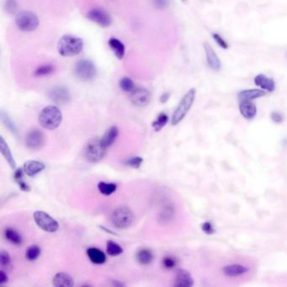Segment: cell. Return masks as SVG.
<instances>
[{"mask_svg":"<svg viewBox=\"0 0 287 287\" xmlns=\"http://www.w3.org/2000/svg\"><path fill=\"white\" fill-rule=\"evenodd\" d=\"M0 151L11 168L14 169V168H16V163L13 158L11 151L9 149V146L6 143L3 137H0Z\"/></svg>","mask_w":287,"mask_h":287,"instance_id":"obj_22","label":"cell"},{"mask_svg":"<svg viewBox=\"0 0 287 287\" xmlns=\"http://www.w3.org/2000/svg\"><path fill=\"white\" fill-rule=\"evenodd\" d=\"M177 261L176 259H174L172 256H166L163 259V265L165 269H173V268L176 266Z\"/></svg>","mask_w":287,"mask_h":287,"instance_id":"obj_36","label":"cell"},{"mask_svg":"<svg viewBox=\"0 0 287 287\" xmlns=\"http://www.w3.org/2000/svg\"><path fill=\"white\" fill-rule=\"evenodd\" d=\"M194 285L193 278L191 274L185 270H179L177 271L174 286L179 287H191Z\"/></svg>","mask_w":287,"mask_h":287,"instance_id":"obj_17","label":"cell"},{"mask_svg":"<svg viewBox=\"0 0 287 287\" xmlns=\"http://www.w3.org/2000/svg\"><path fill=\"white\" fill-rule=\"evenodd\" d=\"M239 111L245 119L252 120L257 115V107L252 101L243 100L239 104Z\"/></svg>","mask_w":287,"mask_h":287,"instance_id":"obj_15","label":"cell"},{"mask_svg":"<svg viewBox=\"0 0 287 287\" xmlns=\"http://www.w3.org/2000/svg\"><path fill=\"white\" fill-rule=\"evenodd\" d=\"M1 118H2L3 124L6 125V127L8 128L9 131H11L12 133L17 134V128H16V125H14L13 121L9 118L8 114H6L4 111H2V112H1Z\"/></svg>","mask_w":287,"mask_h":287,"instance_id":"obj_32","label":"cell"},{"mask_svg":"<svg viewBox=\"0 0 287 287\" xmlns=\"http://www.w3.org/2000/svg\"><path fill=\"white\" fill-rule=\"evenodd\" d=\"M24 173H25V172H24L23 168H18V169L15 170L14 174V180H15V182H17V181H19V180L23 179Z\"/></svg>","mask_w":287,"mask_h":287,"instance_id":"obj_41","label":"cell"},{"mask_svg":"<svg viewBox=\"0 0 287 287\" xmlns=\"http://www.w3.org/2000/svg\"><path fill=\"white\" fill-rule=\"evenodd\" d=\"M169 94L168 93H165V94H163L162 96L160 97V101L162 103L167 102L168 99H169Z\"/></svg>","mask_w":287,"mask_h":287,"instance_id":"obj_45","label":"cell"},{"mask_svg":"<svg viewBox=\"0 0 287 287\" xmlns=\"http://www.w3.org/2000/svg\"><path fill=\"white\" fill-rule=\"evenodd\" d=\"M183 1H185V0H183Z\"/></svg>","mask_w":287,"mask_h":287,"instance_id":"obj_46","label":"cell"},{"mask_svg":"<svg viewBox=\"0 0 287 287\" xmlns=\"http://www.w3.org/2000/svg\"><path fill=\"white\" fill-rule=\"evenodd\" d=\"M168 117L165 113H160L159 117H157L156 121H154L152 125L154 127L155 131H160L164 127L166 124L168 123Z\"/></svg>","mask_w":287,"mask_h":287,"instance_id":"obj_30","label":"cell"},{"mask_svg":"<svg viewBox=\"0 0 287 287\" xmlns=\"http://www.w3.org/2000/svg\"><path fill=\"white\" fill-rule=\"evenodd\" d=\"M196 88H191L184 95L182 100H180V102L177 106L176 110L173 112V117L171 120L172 125H178L185 118V116L187 115L188 112L193 105L194 101L196 100Z\"/></svg>","mask_w":287,"mask_h":287,"instance_id":"obj_3","label":"cell"},{"mask_svg":"<svg viewBox=\"0 0 287 287\" xmlns=\"http://www.w3.org/2000/svg\"><path fill=\"white\" fill-rule=\"evenodd\" d=\"M118 134H119L118 128L117 126H111L108 131L105 132L103 137H101V141H102L104 146L107 148L111 147L116 142V140L118 137Z\"/></svg>","mask_w":287,"mask_h":287,"instance_id":"obj_23","label":"cell"},{"mask_svg":"<svg viewBox=\"0 0 287 287\" xmlns=\"http://www.w3.org/2000/svg\"><path fill=\"white\" fill-rule=\"evenodd\" d=\"M46 137L42 131L38 129H32L26 134V145L31 150H40L45 146Z\"/></svg>","mask_w":287,"mask_h":287,"instance_id":"obj_9","label":"cell"},{"mask_svg":"<svg viewBox=\"0 0 287 287\" xmlns=\"http://www.w3.org/2000/svg\"><path fill=\"white\" fill-rule=\"evenodd\" d=\"M8 281H9V278H8L7 274L3 270H0V284H5L8 282Z\"/></svg>","mask_w":287,"mask_h":287,"instance_id":"obj_43","label":"cell"},{"mask_svg":"<svg viewBox=\"0 0 287 287\" xmlns=\"http://www.w3.org/2000/svg\"><path fill=\"white\" fill-rule=\"evenodd\" d=\"M16 183H17L18 185H19V187L20 188L21 191H26V192H28V191H31V188H30V186H29V185L24 181V179L19 180V181H17Z\"/></svg>","mask_w":287,"mask_h":287,"instance_id":"obj_42","label":"cell"},{"mask_svg":"<svg viewBox=\"0 0 287 287\" xmlns=\"http://www.w3.org/2000/svg\"><path fill=\"white\" fill-rule=\"evenodd\" d=\"M143 160L141 157H134L125 162V164L128 165L129 167L133 168H139L140 166L142 165Z\"/></svg>","mask_w":287,"mask_h":287,"instance_id":"obj_37","label":"cell"},{"mask_svg":"<svg viewBox=\"0 0 287 287\" xmlns=\"http://www.w3.org/2000/svg\"><path fill=\"white\" fill-rule=\"evenodd\" d=\"M151 93L144 88H134L131 92L130 100L131 103L138 107H144L151 101Z\"/></svg>","mask_w":287,"mask_h":287,"instance_id":"obj_11","label":"cell"},{"mask_svg":"<svg viewBox=\"0 0 287 287\" xmlns=\"http://www.w3.org/2000/svg\"><path fill=\"white\" fill-rule=\"evenodd\" d=\"M87 254L88 258L91 260L92 263L96 264H102L106 260V256L102 251L96 247H90L87 250Z\"/></svg>","mask_w":287,"mask_h":287,"instance_id":"obj_24","label":"cell"},{"mask_svg":"<svg viewBox=\"0 0 287 287\" xmlns=\"http://www.w3.org/2000/svg\"><path fill=\"white\" fill-rule=\"evenodd\" d=\"M204 51H205L208 67L213 71H220L222 69L221 60L209 43H204Z\"/></svg>","mask_w":287,"mask_h":287,"instance_id":"obj_13","label":"cell"},{"mask_svg":"<svg viewBox=\"0 0 287 287\" xmlns=\"http://www.w3.org/2000/svg\"><path fill=\"white\" fill-rule=\"evenodd\" d=\"M24 172L28 176L34 177L42 172L45 169V164L43 163L36 161V160H31L25 163L23 165Z\"/></svg>","mask_w":287,"mask_h":287,"instance_id":"obj_16","label":"cell"},{"mask_svg":"<svg viewBox=\"0 0 287 287\" xmlns=\"http://www.w3.org/2000/svg\"><path fill=\"white\" fill-rule=\"evenodd\" d=\"M33 216L37 226L43 231L47 233H55L58 230L59 228L58 222L45 211L37 210L35 212Z\"/></svg>","mask_w":287,"mask_h":287,"instance_id":"obj_8","label":"cell"},{"mask_svg":"<svg viewBox=\"0 0 287 287\" xmlns=\"http://www.w3.org/2000/svg\"><path fill=\"white\" fill-rule=\"evenodd\" d=\"M266 94H267V92L264 91L263 89H259V88L246 89V90L239 92V99L240 101H243V100L252 101V100H256V99L265 96Z\"/></svg>","mask_w":287,"mask_h":287,"instance_id":"obj_18","label":"cell"},{"mask_svg":"<svg viewBox=\"0 0 287 287\" xmlns=\"http://www.w3.org/2000/svg\"><path fill=\"white\" fill-rule=\"evenodd\" d=\"M40 125L47 130L57 129L63 121V114L55 105H49L43 109L39 115Z\"/></svg>","mask_w":287,"mask_h":287,"instance_id":"obj_2","label":"cell"},{"mask_svg":"<svg viewBox=\"0 0 287 287\" xmlns=\"http://www.w3.org/2000/svg\"><path fill=\"white\" fill-rule=\"evenodd\" d=\"M202 229L204 233L206 234H212L215 233V229L212 225L210 224L209 222H205L202 225Z\"/></svg>","mask_w":287,"mask_h":287,"instance_id":"obj_40","label":"cell"},{"mask_svg":"<svg viewBox=\"0 0 287 287\" xmlns=\"http://www.w3.org/2000/svg\"><path fill=\"white\" fill-rule=\"evenodd\" d=\"M49 98L57 105H66L71 100L69 89L64 87H55L49 91Z\"/></svg>","mask_w":287,"mask_h":287,"instance_id":"obj_12","label":"cell"},{"mask_svg":"<svg viewBox=\"0 0 287 287\" xmlns=\"http://www.w3.org/2000/svg\"><path fill=\"white\" fill-rule=\"evenodd\" d=\"M4 236L8 241L10 242L12 245H20L22 244V237L20 233L13 229V228H7L4 231Z\"/></svg>","mask_w":287,"mask_h":287,"instance_id":"obj_25","label":"cell"},{"mask_svg":"<svg viewBox=\"0 0 287 287\" xmlns=\"http://www.w3.org/2000/svg\"><path fill=\"white\" fill-rule=\"evenodd\" d=\"M154 3L160 9H164L168 5V0H154Z\"/></svg>","mask_w":287,"mask_h":287,"instance_id":"obj_44","label":"cell"},{"mask_svg":"<svg viewBox=\"0 0 287 287\" xmlns=\"http://www.w3.org/2000/svg\"><path fill=\"white\" fill-rule=\"evenodd\" d=\"M107 148L104 146L100 137H95L89 140L84 150L86 160L88 162L98 163L105 158Z\"/></svg>","mask_w":287,"mask_h":287,"instance_id":"obj_4","label":"cell"},{"mask_svg":"<svg viewBox=\"0 0 287 287\" xmlns=\"http://www.w3.org/2000/svg\"><path fill=\"white\" fill-rule=\"evenodd\" d=\"M212 38L215 41V42L216 43V45L220 46L221 48L224 49V50L229 48L228 43L223 39V37L221 35H219L218 33H212Z\"/></svg>","mask_w":287,"mask_h":287,"instance_id":"obj_34","label":"cell"},{"mask_svg":"<svg viewBox=\"0 0 287 287\" xmlns=\"http://www.w3.org/2000/svg\"><path fill=\"white\" fill-rule=\"evenodd\" d=\"M83 48V41L80 37L66 35L60 38L57 51L63 57H74L80 54Z\"/></svg>","mask_w":287,"mask_h":287,"instance_id":"obj_1","label":"cell"},{"mask_svg":"<svg viewBox=\"0 0 287 287\" xmlns=\"http://www.w3.org/2000/svg\"><path fill=\"white\" fill-rule=\"evenodd\" d=\"M40 254V247L37 245H32L26 250V258L30 261H34L39 258Z\"/></svg>","mask_w":287,"mask_h":287,"instance_id":"obj_31","label":"cell"},{"mask_svg":"<svg viewBox=\"0 0 287 287\" xmlns=\"http://www.w3.org/2000/svg\"><path fill=\"white\" fill-rule=\"evenodd\" d=\"M15 23L18 28L22 32H34L39 26V19L37 14L27 10H23L18 13L15 18Z\"/></svg>","mask_w":287,"mask_h":287,"instance_id":"obj_5","label":"cell"},{"mask_svg":"<svg viewBox=\"0 0 287 287\" xmlns=\"http://www.w3.org/2000/svg\"><path fill=\"white\" fill-rule=\"evenodd\" d=\"M137 261L139 262L140 264L142 265H148L151 264L153 259H154V255L151 250L148 248H143L141 250L138 251L137 253Z\"/></svg>","mask_w":287,"mask_h":287,"instance_id":"obj_26","label":"cell"},{"mask_svg":"<svg viewBox=\"0 0 287 287\" xmlns=\"http://www.w3.org/2000/svg\"><path fill=\"white\" fill-rule=\"evenodd\" d=\"M120 87L125 92H131L135 88L133 81L128 77L123 78L120 80Z\"/></svg>","mask_w":287,"mask_h":287,"instance_id":"obj_33","label":"cell"},{"mask_svg":"<svg viewBox=\"0 0 287 287\" xmlns=\"http://www.w3.org/2000/svg\"><path fill=\"white\" fill-rule=\"evenodd\" d=\"M108 43L109 46L111 49V51L114 52L115 56L118 59H123L125 53V48L124 44L121 41L118 40L117 38H115V37H111V39L109 40Z\"/></svg>","mask_w":287,"mask_h":287,"instance_id":"obj_20","label":"cell"},{"mask_svg":"<svg viewBox=\"0 0 287 287\" xmlns=\"http://www.w3.org/2000/svg\"><path fill=\"white\" fill-rule=\"evenodd\" d=\"M74 73L81 81H90L96 76V67L89 60H80L74 65Z\"/></svg>","mask_w":287,"mask_h":287,"instance_id":"obj_7","label":"cell"},{"mask_svg":"<svg viewBox=\"0 0 287 287\" xmlns=\"http://www.w3.org/2000/svg\"><path fill=\"white\" fill-rule=\"evenodd\" d=\"M271 120L276 124H281L285 121V116L280 111H274L271 113Z\"/></svg>","mask_w":287,"mask_h":287,"instance_id":"obj_39","label":"cell"},{"mask_svg":"<svg viewBox=\"0 0 287 287\" xmlns=\"http://www.w3.org/2000/svg\"><path fill=\"white\" fill-rule=\"evenodd\" d=\"M4 8L9 14H15L18 10V3L16 0H6Z\"/></svg>","mask_w":287,"mask_h":287,"instance_id":"obj_35","label":"cell"},{"mask_svg":"<svg viewBox=\"0 0 287 287\" xmlns=\"http://www.w3.org/2000/svg\"><path fill=\"white\" fill-rule=\"evenodd\" d=\"M98 189L104 196H111V194L117 191V185L113 183L100 182L98 185Z\"/></svg>","mask_w":287,"mask_h":287,"instance_id":"obj_27","label":"cell"},{"mask_svg":"<svg viewBox=\"0 0 287 287\" xmlns=\"http://www.w3.org/2000/svg\"><path fill=\"white\" fill-rule=\"evenodd\" d=\"M247 269L241 264H230L227 265L222 269V272L225 276L229 277H235V276H241L243 274L246 273Z\"/></svg>","mask_w":287,"mask_h":287,"instance_id":"obj_21","label":"cell"},{"mask_svg":"<svg viewBox=\"0 0 287 287\" xmlns=\"http://www.w3.org/2000/svg\"><path fill=\"white\" fill-rule=\"evenodd\" d=\"M134 215L130 208L121 206L113 211L111 215V222L119 229H125L131 226L133 222Z\"/></svg>","mask_w":287,"mask_h":287,"instance_id":"obj_6","label":"cell"},{"mask_svg":"<svg viewBox=\"0 0 287 287\" xmlns=\"http://www.w3.org/2000/svg\"><path fill=\"white\" fill-rule=\"evenodd\" d=\"M0 262H1V266L3 268L9 267L10 264H11V259L9 253L5 252V251H2L1 254H0Z\"/></svg>","mask_w":287,"mask_h":287,"instance_id":"obj_38","label":"cell"},{"mask_svg":"<svg viewBox=\"0 0 287 287\" xmlns=\"http://www.w3.org/2000/svg\"><path fill=\"white\" fill-rule=\"evenodd\" d=\"M55 70L54 66L52 64H44L38 67L34 72V76L36 77H44L52 74Z\"/></svg>","mask_w":287,"mask_h":287,"instance_id":"obj_28","label":"cell"},{"mask_svg":"<svg viewBox=\"0 0 287 287\" xmlns=\"http://www.w3.org/2000/svg\"><path fill=\"white\" fill-rule=\"evenodd\" d=\"M88 20H91L94 23L97 24L100 27H109L112 23V19L108 12L100 8H94L90 9L87 14Z\"/></svg>","mask_w":287,"mask_h":287,"instance_id":"obj_10","label":"cell"},{"mask_svg":"<svg viewBox=\"0 0 287 287\" xmlns=\"http://www.w3.org/2000/svg\"><path fill=\"white\" fill-rule=\"evenodd\" d=\"M52 284L57 287H74V282L71 276H69V274L61 272L57 273L53 277Z\"/></svg>","mask_w":287,"mask_h":287,"instance_id":"obj_19","label":"cell"},{"mask_svg":"<svg viewBox=\"0 0 287 287\" xmlns=\"http://www.w3.org/2000/svg\"><path fill=\"white\" fill-rule=\"evenodd\" d=\"M106 253L110 256H118L123 253V248L117 243L109 241L106 244Z\"/></svg>","mask_w":287,"mask_h":287,"instance_id":"obj_29","label":"cell"},{"mask_svg":"<svg viewBox=\"0 0 287 287\" xmlns=\"http://www.w3.org/2000/svg\"><path fill=\"white\" fill-rule=\"evenodd\" d=\"M253 81H254L256 86H258L264 91L272 93L276 89V82L274 81L273 79L267 77L264 74H259L256 75Z\"/></svg>","mask_w":287,"mask_h":287,"instance_id":"obj_14","label":"cell"}]
</instances>
